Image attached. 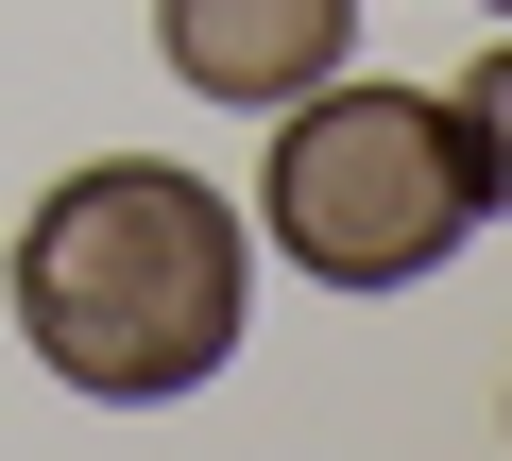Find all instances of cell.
<instances>
[{
	"label": "cell",
	"instance_id": "1",
	"mask_svg": "<svg viewBox=\"0 0 512 461\" xmlns=\"http://www.w3.org/2000/svg\"><path fill=\"white\" fill-rule=\"evenodd\" d=\"M18 342L103 393V410H171L239 359V205L171 154H103L18 222Z\"/></svg>",
	"mask_w": 512,
	"mask_h": 461
},
{
	"label": "cell",
	"instance_id": "2",
	"mask_svg": "<svg viewBox=\"0 0 512 461\" xmlns=\"http://www.w3.org/2000/svg\"><path fill=\"white\" fill-rule=\"evenodd\" d=\"M256 222L274 257L325 274V291H410L478 240V137L444 86H291V137L256 171Z\"/></svg>",
	"mask_w": 512,
	"mask_h": 461
},
{
	"label": "cell",
	"instance_id": "3",
	"mask_svg": "<svg viewBox=\"0 0 512 461\" xmlns=\"http://www.w3.org/2000/svg\"><path fill=\"white\" fill-rule=\"evenodd\" d=\"M154 52H171V86H205V103H291V86H325L359 35H342V0H154Z\"/></svg>",
	"mask_w": 512,
	"mask_h": 461
},
{
	"label": "cell",
	"instance_id": "4",
	"mask_svg": "<svg viewBox=\"0 0 512 461\" xmlns=\"http://www.w3.org/2000/svg\"><path fill=\"white\" fill-rule=\"evenodd\" d=\"M461 137H478V205L512 222V52H495V69L461 86Z\"/></svg>",
	"mask_w": 512,
	"mask_h": 461
},
{
	"label": "cell",
	"instance_id": "5",
	"mask_svg": "<svg viewBox=\"0 0 512 461\" xmlns=\"http://www.w3.org/2000/svg\"><path fill=\"white\" fill-rule=\"evenodd\" d=\"M495 18H512V0H495Z\"/></svg>",
	"mask_w": 512,
	"mask_h": 461
}]
</instances>
